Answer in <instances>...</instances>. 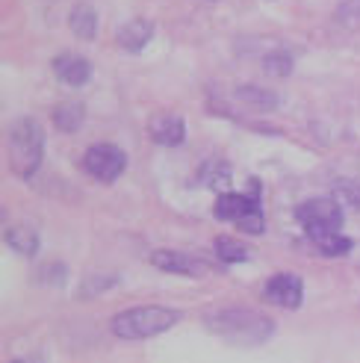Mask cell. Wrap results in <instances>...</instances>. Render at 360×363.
I'll use <instances>...</instances> for the list:
<instances>
[{
	"mask_svg": "<svg viewBox=\"0 0 360 363\" xmlns=\"http://www.w3.org/2000/svg\"><path fill=\"white\" fill-rule=\"evenodd\" d=\"M68 27H71V33L77 35V39H95V33H98V15H95V9L92 6H86V4H80V6H74L71 9V18H68Z\"/></svg>",
	"mask_w": 360,
	"mask_h": 363,
	"instance_id": "12",
	"label": "cell"
},
{
	"mask_svg": "<svg viewBox=\"0 0 360 363\" xmlns=\"http://www.w3.org/2000/svg\"><path fill=\"white\" fill-rule=\"evenodd\" d=\"M313 245L325 254V257H343V254L351 251V240L343 237V233H328V237H316Z\"/></svg>",
	"mask_w": 360,
	"mask_h": 363,
	"instance_id": "15",
	"label": "cell"
},
{
	"mask_svg": "<svg viewBox=\"0 0 360 363\" xmlns=\"http://www.w3.org/2000/svg\"><path fill=\"white\" fill-rule=\"evenodd\" d=\"M207 328L213 334H219L227 342H237V346H257V342L272 337V319L257 313V311H242V307H227V311L210 313Z\"/></svg>",
	"mask_w": 360,
	"mask_h": 363,
	"instance_id": "1",
	"label": "cell"
},
{
	"mask_svg": "<svg viewBox=\"0 0 360 363\" xmlns=\"http://www.w3.org/2000/svg\"><path fill=\"white\" fill-rule=\"evenodd\" d=\"M180 322V313L171 307H159V304H142L130 307L113 319V334L121 340H148L169 331L171 325Z\"/></svg>",
	"mask_w": 360,
	"mask_h": 363,
	"instance_id": "2",
	"label": "cell"
},
{
	"mask_svg": "<svg viewBox=\"0 0 360 363\" xmlns=\"http://www.w3.org/2000/svg\"><path fill=\"white\" fill-rule=\"evenodd\" d=\"M263 68H266V74H272V77H286L293 71V57L283 50H275L263 60Z\"/></svg>",
	"mask_w": 360,
	"mask_h": 363,
	"instance_id": "18",
	"label": "cell"
},
{
	"mask_svg": "<svg viewBox=\"0 0 360 363\" xmlns=\"http://www.w3.org/2000/svg\"><path fill=\"white\" fill-rule=\"evenodd\" d=\"M148 133L157 145H166V148H174L186 139V124L180 116H171V113H157L151 121H148Z\"/></svg>",
	"mask_w": 360,
	"mask_h": 363,
	"instance_id": "8",
	"label": "cell"
},
{
	"mask_svg": "<svg viewBox=\"0 0 360 363\" xmlns=\"http://www.w3.org/2000/svg\"><path fill=\"white\" fill-rule=\"evenodd\" d=\"M260 204H257V198H248V195H237V192H225L219 195V201H215L213 213H215V219H222V222H242L248 213H254Z\"/></svg>",
	"mask_w": 360,
	"mask_h": 363,
	"instance_id": "9",
	"label": "cell"
},
{
	"mask_svg": "<svg viewBox=\"0 0 360 363\" xmlns=\"http://www.w3.org/2000/svg\"><path fill=\"white\" fill-rule=\"evenodd\" d=\"M45 154V133L35 118H18L9 127V160H12V169L30 177L42 162Z\"/></svg>",
	"mask_w": 360,
	"mask_h": 363,
	"instance_id": "3",
	"label": "cell"
},
{
	"mask_svg": "<svg viewBox=\"0 0 360 363\" xmlns=\"http://www.w3.org/2000/svg\"><path fill=\"white\" fill-rule=\"evenodd\" d=\"M237 98L260 106V110H275V106H278V98H275L272 92H266V89H257V86H242V89H237Z\"/></svg>",
	"mask_w": 360,
	"mask_h": 363,
	"instance_id": "17",
	"label": "cell"
},
{
	"mask_svg": "<svg viewBox=\"0 0 360 363\" xmlns=\"http://www.w3.org/2000/svg\"><path fill=\"white\" fill-rule=\"evenodd\" d=\"M263 296H266V301H272V304H278V307L296 311V307L301 304V296H304L301 278L293 275V272H281V275H275L272 281L266 284Z\"/></svg>",
	"mask_w": 360,
	"mask_h": 363,
	"instance_id": "7",
	"label": "cell"
},
{
	"mask_svg": "<svg viewBox=\"0 0 360 363\" xmlns=\"http://www.w3.org/2000/svg\"><path fill=\"white\" fill-rule=\"evenodd\" d=\"M83 118H86V110L80 104H60L57 110H53V127L62 133H74L83 124Z\"/></svg>",
	"mask_w": 360,
	"mask_h": 363,
	"instance_id": "13",
	"label": "cell"
},
{
	"mask_svg": "<svg viewBox=\"0 0 360 363\" xmlns=\"http://www.w3.org/2000/svg\"><path fill=\"white\" fill-rule=\"evenodd\" d=\"M6 242L18 254H24V257H33V254L39 251V237H35L33 228H9L6 230Z\"/></svg>",
	"mask_w": 360,
	"mask_h": 363,
	"instance_id": "14",
	"label": "cell"
},
{
	"mask_svg": "<svg viewBox=\"0 0 360 363\" xmlns=\"http://www.w3.org/2000/svg\"><path fill=\"white\" fill-rule=\"evenodd\" d=\"M15 363H39V360H35V357H33V360H15Z\"/></svg>",
	"mask_w": 360,
	"mask_h": 363,
	"instance_id": "19",
	"label": "cell"
},
{
	"mask_svg": "<svg viewBox=\"0 0 360 363\" xmlns=\"http://www.w3.org/2000/svg\"><path fill=\"white\" fill-rule=\"evenodd\" d=\"M151 263L171 275H186V278H201L210 272V263L201 257H192L186 251H171V248H159L151 254Z\"/></svg>",
	"mask_w": 360,
	"mask_h": 363,
	"instance_id": "6",
	"label": "cell"
},
{
	"mask_svg": "<svg viewBox=\"0 0 360 363\" xmlns=\"http://www.w3.org/2000/svg\"><path fill=\"white\" fill-rule=\"evenodd\" d=\"M298 222L308 230V237L316 240V237H328V233H339L343 228V210H339L337 201L331 198H313V201H304L298 210Z\"/></svg>",
	"mask_w": 360,
	"mask_h": 363,
	"instance_id": "4",
	"label": "cell"
},
{
	"mask_svg": "<svg viewBox=\"0 0 360 363\" xmlns=\"http://www.w3.org/2000/svg\"><path fill=\"white\" fill-rule=\"evenodd\" d=\"M128 166V157H124L121 148L116 145H92L86 154H83V169L92 174L95 180H103V184H113V180L124 172Z\"/></svg>",
	"mask_w": 360,
	"mask_h": 363,
	"instance_id": "5",
	"label": "cell"
},
{
	"mask_svg": "<svg viewBox=\"0 0 360 363\" xmlns=\"http://www.w3.org/2000/svg\"><path fill=\"white\" fill-rule=\"evenodd\" d=\"M215 254H219L222 263H242L248 257V248L230 237H219L215 240Z\"/></svg>",
	"mask_w": 360,
	"mask_h": 363,
	"instance_id": "16",
	"label": "cell"
},
{
	"mask_svg": "<svg viewBox=\"0 0 360 363\" xmlns=\"http://www.w3.org/2000/svg\"><path fill=\"white\" fill-rule=\"evenodd\" d=\"M151 35H154V24L145 21V18H133V21H128L124 27H118L116 39H118V45H121L124 50L139 53L142 48L151 42Z\"/></svg>",
	"mask_w": 360,
	"mask_h": 363,
	"instance_id": "11",
	"label": "cell"
},
{
	"mask_svg": "<svg viewBox=\"0 0 360 363\" xmlns=\"http://www.w3.org/2000/svg\"><path fill=\"white\" fill-rule=\"evenodd\" d=\"M53 74H57L65 86H86L89 77H92V65H89L83 57H60V60H53Z\"/></svg>",
	"mask_w": 360,
	"mask_h": 363,
	"instance_id": "10",
	"label": "cell"
}]
</instances>
